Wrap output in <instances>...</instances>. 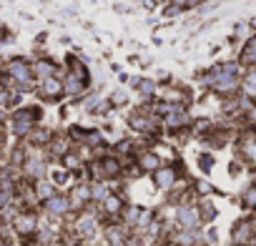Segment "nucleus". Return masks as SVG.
Segmentation results:
<instances>
[{
    "label": "nucleus",
    "instance_id": "obj_12",
    "mask_svg": "<svg viewBox=\"0 0 256 246\" xmlns=\"http://www.w3.org/2000/svg\"><path fill=\"white\" fill-rule=\"evenodd\" d=\"M46 151L56 158H63L66 154H70V136H53L50 144L46 146Z\"/></svg>",
    "mask_w": 256,
    "mask_h": 246
},
{
    "label": "nucleus",
    "instance_id": "obj_24",
    "mask_svg": "<svg viewBox=\"0 0 256 246\" xmlns=\"http://www.w3.org/2000/svg\"><path fill=\"white\" fill-rule=\"evenodd\" d=\"M6 40H10V38H8V28H6L3 20H0V43H6Z\"/></svg>",
    "mask_w": 256,
    "mask_h": 246
},
{
    "label": "nucleus",
    "instance_id": "obj_7",
    "mask_svg": "<svg viewBox=\"0 0 256 246\" xmlns=\"http://www.w3.org/2000/svg\"><path fill=\"white\" fill-rule=\"evenodd\" d=\"M176 168L174 166H161L154 171V184L161 188V191H168V188H176Z\"/></svg>",
    "mask_w": 256,
    "mask_h": 246
},
{
    "label": "nucleus",
    "instance_id": "obj_10",
    "mask_svg": "<svg viewBox=\"0 0 256 246\" xmlns=\"http://www.w3.org/2000/svg\"><path fill=\"white\" fill-rule=\"evenodd\" d=\"M198 218H201V214H198V208L196 206H176V221L184 226V228H196V224H198Z\"/></svg>",
    "mask_w": 256,
    "mask_h": 246
},
{
    "label": "nucleus",
    "instance_id": "obj_17",
    "mask_svg": "<svg viewBox=\"0 0 256 246\" xmlns=\"http://www.w3.org/2000/svg\"><path fill=\"white\" fill-rule=\"evenodd\" d=\"M100 206H103V211L110 214V216H120L123 208H126V206H123V198H120V196H113V194H108V196L100 201Z\"/></svg>",
    "mask_w": 256,
    "mask_h": 246
},
{
    "label": "nucleus",
    "instance_id": "obj_8",
    "mask_svg": "<svg viewBox=\"0 0 256 246\" xmlns=\"http://www.w3.org/2000/svg\"><path fill=\"white\" fill-rule=\"evenodd\" d=\"M238 156H241L246 164L256 166V136H254V134H244V136L238 138Z\"/></svg>",
    "mask_w": 256,
    "mask_h": 246
},
{
    "label": "nucleus",
    "instance_id": "obj_1",
    "mask_svg": "<svg viewBox=\"0 0 256 246\" xmlns=\"http://www.w3.org/2000/svg\"><path fill=\"white\" fill-rule=\"evenodd\" d=\"M40 120V108L38 106H23V108H16L10 113V120H8V128L10 134L18 138V141H26L28 134L38 126Z\"/></svg>",
    "mask_w": 256,
    "mask_h": 246
},
{
    "label": "nucleus",
    "instance_id": "obj_15",
    "mask_svg": "<svg viewBox=\"0 0 256 246\" xmlns=\"http://www.w3.org/2000/svg\"><path fill=\"white\" fill-rule=\"evenodd\" d=\"M96 226H98V221H96V216L93 214H80L78 218H76V234H80V236H90L93 231H96Z\"/></svg>",
    "mask_w": 256,
    "mask_h": 246
},
{
    "label": "nucleus",
    "instance_id": "obj_27",
    "mask_svg": "<svg viewBox=\"0 0 256 246\" xmlns=\"http://www.w3.org/2000/svg\"><path fill=\"white\" fill-rule=\"evenodd\" d=\"M3 66H6V60H3V58H0V73H3Z\"/></svg>",
    "mask_w": 256,
    "mask_h": 246
},
{
    "label": "nucleus",
    "instance_id": "obj_28",
    "mask_svg": "<svg viewBox=\"0 0 256 246\" xmlns=\"http://www.w3.org/2000/svg\"><path fill=\"white\" fill-rule=\"evenodd\" d=\"M3 246H16V244H10V241H6V244H3Z\"/></svg>",
    "mask_w": 256,
    "mask_h": 246
},
{
    "label": "nucleus",
    "instance_id": "obj_25",
    "mask_svg": "<svg viewBox=\"0 0 256 246\" xmlns=\"http://www.w3.org/2000/svg\"><path fill=\"white\" fill-rule=\"evenodd\" d=\"M110 100L120 106V103H126V93H123V90H118V93H113V98H110Z\"/></svg>",
    "mask_w": 256,
    "mask_h": 246
},
{
    "label": "nucleus",
    "instance_id": "obj_30",
    "mask_svg": "<svg viewBox=\"0 0 256 246\" xmlns=\"http://www.w3.org/2000/svg\"><path fill=\"white\" fill-rule=\"evenodd\" d=\"M254 238H256V228H254Z\"/></svg>",
    "mask_w": 256,
    "mask_h": 246
},
{
    "label": "nucleus",
    "instance_id": "obj_26",
    "mask_svg": "<svg viewBox=\"0 0 256 246\" xmlns=\"http://www.w3.org/2000/svg\"><path fill=\"white\" fill-rule=\"evenodd\" d=\"M196 188H198V191H201V194H208V191H211V186H208V184H206V181H201V184H198V186H196Z\"/></svg>",
    "mask_w": 256,
    "mask_h": 246
},
{
    "label": "nucleus",
    "instance_id": "obj_3",
    "mask_svg": "<svg viewBox=\"0 0 256 246\" xmlns=\"http://www.w3.org/2000/svg\"><path fill=\"white\" fill-rule=\"evenodd\" d=\"M10 228L16 236H23V238H30L40 231V218H38V211L33 208H20L13 221H10Z\"/></svg>",
    "mask_w": 256,
    "mask_h": 246
},
{
    "label": "nucleus",
    "instance_id": "obj_9",
    "mask_svg": "<svg viewBox=\"0 0 256 246\" xmlns=\"http://www.w3.org/2000/svg\"><path fill=\"white\" fill-rule=\"evenodd\" d=\"M70 208H76V211H83L86 206H88V201H93L90 198V184H78L73 191H70Z\"/></svg>",
    "mask_w": 256,
    "mask_h": 246
},
{
    "label": "nucleus",
    "instance_id": "obj_19",
    "mask_svg": "<svg viewBox=\"0 0 256 246\" xmlns=\"http://www.w3.org/2000/svg\"><path fill=\"white\" fill-rule=\"evenodd\" d=\"M241 66L256 68V38H251V40L246 43V48L241 50Z\"/></svg>",
    "mask_w": 256,
    "mask_h": 246
},
{
    "label": "nucleus",
    "instance_id": "obj_11",
    "mask_svg": "<svg viewBox=\"0 0 256 246\" xmlns=\"http://www.w3.org/2000/svg\"><path fill=\"white\" fill-rule=\"evenodd\" d=\"M30 68H33V78L36 80H46L50 76H58V66L50 58H38L36 63H30Z\"/></svg>",
    "mask_w": 256,
    "mask_h": 246
},
{
    "label": "nucleus",
    "instance_id": "obj_13",
    "mask_svg": "<svg viewBox=\"0 0 256 246\" xmlns=\"http://www.w3.org/2000/svg\"><path fill=\"white\" fill-rule=\"evenodd\" d=\"M231 238H234V244H236V246H246V244L254 238V226H251L248 221L236 224V226H234V236H231Z\"/></svg>",
    "mask_w": 256,
    "mask_h": 246
},
{
    "label": "nucleus",
    "instance_id": "obj_14",
    "mask_svg": "<svg viewBox=\"0 0 256 246\" xmlns=\"http://www.w3.org/2000/svg\"><path fill=\"white\" fill-rule=\"evenodd\" d=\"M136 161H138V168L141 171H156V168H161V158H158V154L156 151H144V154H138L136 156Z\"/></svg>",
    "mask_w": 256,
    "mask_h": 246
},
{
    "label": "nucleus",
    "instance_id": "obj_16",
    "mask_svg": "<svg viewBox=\"0 0 256 246\" xmlns=\"http://www.w3.org/2000/svg\"><path fill=\"white\" fill-rule=\"evenodd\" d=\"M33 191H36V198L43 204V201H48L53 194H58L56 191V184L53 181H46V178H38V181H33Z\"/></svg>",
    "mask_w": 256,
    "mask_h": 246
},
{
    "label": "nucleus",
    "instance_id": "obj_6",
    "mask_svg": "<svg viewBox=\"0 0 256 246\" xmlns=\"http://www.w3.org/2000/svg\"><path fill=\"white\" fill-rule=\"evenodd\" d=\"M86 86H88V78H83V76H78V73H73V70H68L66 76H63V96H80L83 90H86Z\"/></svg>",
    "mask_w": 256,
    "mask_h": 246
},
{
    "label": "nucleus",
    "instance_id": "obj_29",
    "mask_svg": "<svg viewBox=\"0 0 256 246\" xmlns=\"http://www.w3.org/2000/svg\"><path fill=\"white\" fill-rule=\"evenodd\" d=\"M3 244H6V238H3V236H0V246H3Z\"/></svg>",
    "mask_w": 256,
    "mask_h": 246
},
{
    "label": "nucleus",
    "instance_id": "obj_20",
    "mask_svg": "<svg viewBox=\"0 0 256 246\" xmlns=\"http://www.w3.org/2000/svg\"><path fill=\"white\" fill-rule=\"evenodd\" d=\"M108 194H110V191H108V186H106L103 181H93V184H90V198H93V201H103Z\"/></svg>",
    "mask_w": 256,
    "mask_h": 246
},
{
    "label": "nucleus",
    "instance_id": "obj_2",
    "mask_svg": "<svg viewBox=\"0 0 256 246\" xmlns=\"http://www.w3.org/2000/svg\"><path fill=\"white\" fill-rule=\"evenodd\" d=\"M3 76L10 78V80L18 86L20 93L30 90V88H33V80H36V78H33V68H30V63H28L26 58H10V60H6Z\"/></svg>",
    "mask_w": 256,
    "mask_h": 246
},
{
    "label": "nucleus",
    "instance_id": "obj_5",
    "mask_svg": "<svg viewBox=\"0 0 256 246\" xmlns=\"http://www.w3.org/2000/svg\"><path fill=\"white\" fill-rule=\"evenodd\" d=\"M38 93L46 100H58L63 96V78L60 76H50L46 80H38Z\"/></svg>",
    "mask_w": 256,
    "mask_h": 246
},
{
    "label": "nucleus",
    "instance_id": "obj_18",
    "mask_svg": "<svg viewBox=\"0 0 256 246\" xmlns=\"http://www.w3.org/2000/svg\"><path fill=\"white\" fill-rule=\"evenodd\" d=\"M241 93H244V98H256V68H251L246 76H244V80H241Z\"/></svg>",
    "mask_w": 256,
    "mask_h": 246
},
{
    "label": "nucleus",
    "instance_id": "obj_23",
    "mask_svg": "<svg viewBox=\"0 0 256 246\" xmlns=\"http://www.w3.org/2000/svg\"><path fill=\"white\" fill-rule=\"evenodd\" d=\"M136 86H138V90H141L144 96L156 93V83H154V80H136Z\"/></svg>",
    "mask_w": 256,
    "mask_h": 246
},
{
    "label": "nucleus",
    "instance_id": "obj_21",
    "mask_svg": "<svg viewBox=\"0 0 256 246\" xmlns=\"http://www.w3.org/2000/svg\"><path fill=\"white\" fill-rule=\"evenodd\" d=\"M241 201H244V206H246V208H256V186L246 188V191H244V196H241Z\"/></svg>",
    "mask_w": 256,
    "mask_h": 246
},
{
    "label": "nucleus",
    "instance_id": "obj_22",
    "mask_svg": "<svg viewBox=\"0 0 256 246\" xmlns=\"http://www.w3.org/2000/svg\"><path fill=\"white\" fill-rule=\"evenodd\" d=\"M6 141H8V120H6V113L0 110V148L6 146Z\"/></svg>",
    "mask_w": 256,
    "mask_h": 246
},
{
    "label": "nucleus",
    "instance_id": "obj_4",
    "mask_svg": "<svg viewBox=\"0 0 256 246\" xmlns=\"http://www.w3.org/2000/svg\"><path fill=\"white\" fill-rule=\"evenodd\" d=\"M43 208H46V214L53 218H63V216H68V211H70V198L68 196H63V194H53L48 201H43Z\"/></svg>",
    "mask_w": 256,
    "mask_h": 246
}]
</instances>
